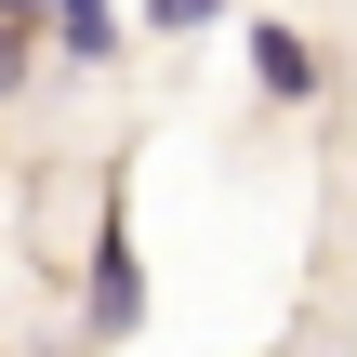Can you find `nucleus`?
Segmentation results:
<instances>
[{
    "instance_id": "f257e3e1",
    "label": "nucleus",
    "mask_w": 357,
    "mask_h": 357,
    "mask_svg": "<svg viewBox=\"0 0 357 357\" xmlns=\"http://www.w3.org/2000/svg\"><path fill=\"white\" fill-rule=\"evenodd\" d=\"M146 331V252H132V199L106 185L93 212V291H79V344H132Z\"/></svg>"
},
{
    "instance_id": "f03ea898",
    "label": "nucleus",
    "mask_w": 357,
    "mask_h": 357,
    "mask_svg": "<svg viewBox=\"0 0 357 357\" xmlns=\"http://www.w3.org/2000/svg\"><path fill=\"white\" fill-rule=\"evenodd\" d=\"M252 79H265L278 106H318V40H305L291 13H252Z\"/></svg>"
},
{
    "instance_id": "7ed1b4c3",
    "label": "nucleus",
    "mask_w": 357,
    "mask_h": 357,
    "mask_svg": "<svg viewBox=\"0 0 357 357\" xmlns=\"http://www.w3.org/2000/svg\"><path fill=\"white\" fill-rule=\"evenodd\" d=\"M40 40H53L66 66H106V53H119V0H40Z\"/></svg>"
},
{
    "instance_id": "20e7f679",
    "label": "nucleus",
    "mask_w": 357,
    "mask_h": 357,
    "mask_svg": "<svg viewBox=\"0 0 357 357\" xmlns=\"http://www.w3.org/2000/svg\"><path fill=\"white\" fill-rule=\"evenodd\" d=\"M146 26L159 40H199V26H225V0H146Z\"/></svg>"
},
{
    "instance_id": "39448f33",
    "label": "nucleus",
    "mask_w": 357,
    "mask_h": 357,
    "mask_svg": "<svg viewBox=\"0 0 357 357\" xmlns=\"http://www.w3.org/2000/svg\"><path fill=\"white\" fill-rule=\"evenodd\" d=\"M26 53H40V26H13V13H0V106L26 93Z\"/></svg>"
}]
</instances>
